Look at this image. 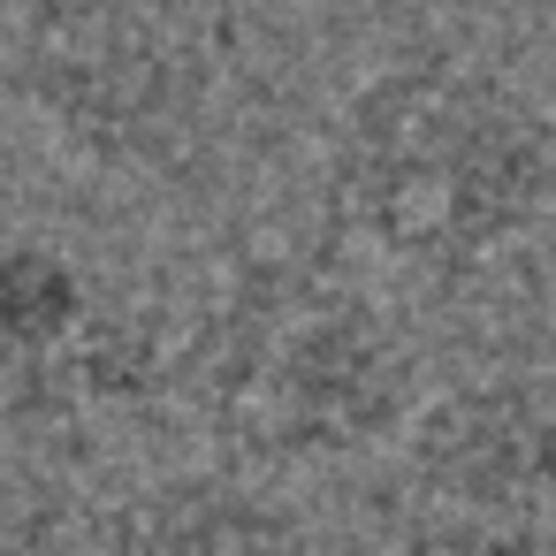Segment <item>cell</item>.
<instances>
[{"label": "cell", "mask_w": 556, "mask_h": 556, "mask_svg": "<svg viewBox=\"0 0 556 556\" xmlns=\"http://www.w3.org/2000/svg\"><path fill=\"white\" fill-rule=\"evenodd\" d=\"M374 541L396 556H556V389L442 381L374 472Z\"/></svg>", "instance_id": "obj_5"}, {"label": "cell", "mask_w": 556, "mask_h": 556, "mask_svg": "<svg viewBox=\"0 0 556 556\" xmlns=\"http://www.w3.org/2000/svg\"><path fill=\"white\" fill-rule=\"evenodd\" d=\"M427 396L404 313L313 252L237 260L176 336V412L206 434V457L260 480L381 465Z\"/></svg>", "instance_id": "obj_2"}, {"label": "cell", "mask_w": 556, "mask_h": 556, "mask_svg": "<svg viewBox=\"0 0 556 556\" xmlns=\"http://www.w3.org/2000/svg\"><path fill=\"white\" fill-rule=\"evenodd\" d=\"M184 320L115 298L54 229L0 237V442L62 450L92 427L176 404Z\"/></svg>", "instance_id": "obj_4"}, {"label": "cell", "mask_w": 556, "mask_h": 556, "mask_svg": "<svg viewBox=\"0 0 556 556\" xmlns=\"http://www.w3.org/2000/svg\"><path fill=\"white\" fill-rule=\"evenodd\" d=\"M244 31L229 0H9L0 92L92 184H168L229 123Z\"/></svg>", "instance_id": "obj_3"}, {"label": "cell", "mask_w": 556, "mask_h": 556, "mask_svg": "<svg viewBox=\"0 0 556 556\" xmlns=\"http://www.w3.org/2000/svg\"><path fill=\"white\" fill-rule=\"evenodd\" d=\"M320 556H396V548H381L374 533H343V541H320Z\"/></svg>", "instance_id": "obj_8"}, {"label": "cell", "mask_w": 556, "mask_h": 556, "mask_svg": "<svg viewBox=\"0 0 556 556\" xmlns=\"http://www.w3.org/2000/svg\"><path fill=\"white\" fill-rule=\"evenodd\" d=\"M92 556H320V533L282 480L191 457L138 472L92 518Z\"/></svg>", "instance_id": "obj_6"}, {"label": "cell", "mask_w": 556, "mask_h": 556, "mask_svg": "<svg viewBox=\"0 0 556 556\" xmlns=\"http://www.w3.org/2000/svg\"><path fill=\"white\" fill-rule=\"evenodd\" d=\"M0 556H47V548H39V533H31L9 503H0Z\"/></svg>", "instance_id": "obj_7"}, {"label": "cell", "mask_w": 556, "mask_h": 556, "mask_svg": "<svg viewBox=\"0 0 556 556\" xmlns=\"http://www.w3.org/2000/svg\"><path fill=\"white\" fill-rule=\"evenodd\" d=\"M320 214L374 275L419 290L480 282L556 214V115L457 47L389 54L336 100Z\"/></svg>", "instance_id": "obj_1"}]
</instances>
